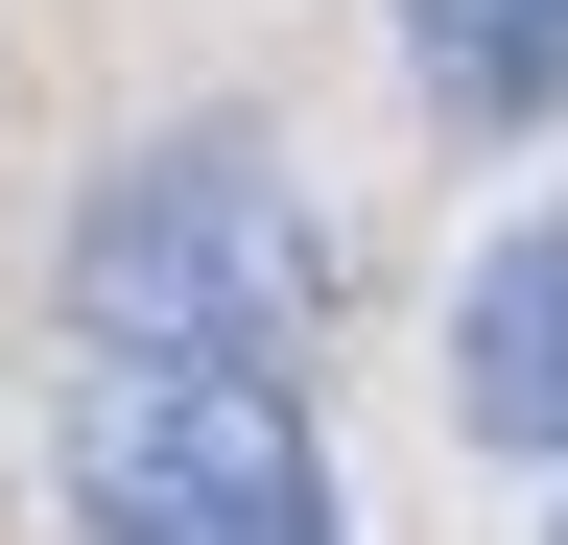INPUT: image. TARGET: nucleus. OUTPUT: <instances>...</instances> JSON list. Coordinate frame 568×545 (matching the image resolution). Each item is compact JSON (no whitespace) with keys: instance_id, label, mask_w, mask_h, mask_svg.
Wrapping results in <instances>:
<instances>
[{"instance_id":"nucleus-1","label":"nucleus","mask_w":568,"mask_h":545,"mask_svg":"<svg viewBox=\"0 0 568 545\" xmlns=\"http://www.w3.org/2000/svg\"><path fill=\"white\" fill-rule=\"evenodd\" d=\"M308 309H332V238H308V190H284L261 119H166V143H119L71 190V332L95 356H237V380H284Z\"/></svg>"},{"instance_id":"nucleus-4","label":"nucleus","mask_w":568,"mask_h":545,"mask_svg":"<svg viewBox=\"0 0 568 545\" xmlns=\"http://www.w3.org/2000/svg\"><path fill=\"white\" fill-rule=\"evenodd\" d=\"M379 24H403V95L450 143H545L568 119V0H379Z\"/></svg>"},{"instance_id":"nucleus-2","label":"nucleus","mask_w":568,"mask_h":545,"mask_svg":"<svg viewBox=\"0 0 568 545\" xmlns=\"http://www.w3.org/2000/svg\"><path fill=\"white\" fill-rule=\"evenodd\" d=\"M48 474H71V545H332L308 380H237V356H95L48 403Z\"/></svg>"},{"instance_id":"nucleus-5","label":"nucleus","mask_w":568,"mask_h":545,"mask_svg":"<svg viewBox=\"0 0 568 545\" xmlns=\"http://www.w3.org/2000/svg\"><path fill=\"white\" fill-rule=\"evenodd\" d=\"M545 545H568V474H545Z\"/></svg>"},{"instance_id":"nucleus-3","label":"nucleus","mask_w":568,"mask_h":545,"mask_svg":"<svg viewBox=\"0 0 568 545\" xmlns=\"http://www.w3.org/2000/svg\"><path fill=\"white\" fill-rule=\"evenodd\" d=\"M450 427L521 451V474H568V214H521L450 285Z\"/></svg>"}]
</instances>
